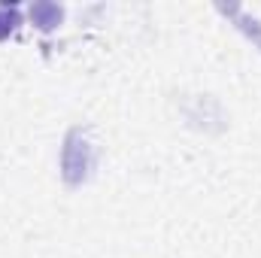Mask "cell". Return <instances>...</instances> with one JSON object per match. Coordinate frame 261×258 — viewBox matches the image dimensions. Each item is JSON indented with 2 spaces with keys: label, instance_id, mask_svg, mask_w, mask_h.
<instances>
[{
  "label": "cell",
  "instance_id": "1",
  "mask_svg": "<svg viewBox=\"0 0 261 258\" xmlns=\"http://www.w3.org/2000/svg\"><path fill=\"white\" fill-rule=\"evenodd\" d=\"M61 167H64V179L70 186L82 183L91 167H94V146L85 140V134L79 128H73L67 134V143H64V155H61Z\"/></svg>",
  "mask_w": 261,
  "mask_h": 258
},
{
  "label": "cell",
  "instance_id": "3",
  "mask_svg": "<svg viewBox=\"0 0 261 258\" xmlns=\"http://www.w3.org/2000/svg\"><path fill=\"white\" fill-rule=\"evenodd\" d=\"M15 24H18V12L9 9V6H0V40L9 37L15 31Z\"/></svg>",
  "mask_w": 261,
  "mask_h": 258
},
{
  "label": "cell",
  "instance_id": "2",
  "mask_svg": "<svg viewBox=\"0 0 261 258\" xmlns=\"http://www.w3.org/2000/svg\"><path fill=\"white\" fill-rule=\"evenodd\" d=\"M31 18H34V24H37L40 31H52L55 24H61L64 12H61L58 3H34V6H31Z\"/></svg>",
  "mask_w": 261,
  "mask_h": 258
}]
</instances>
